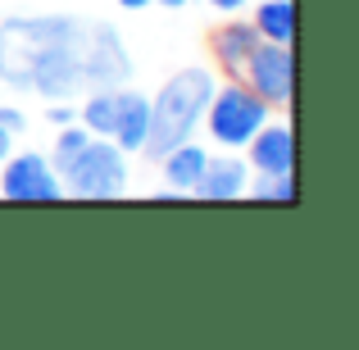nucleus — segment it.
<instances>
[{
    "label": "nucleus",
    "instance_id": "4",
    "mask_svg": "<svg viewBox=\"0 0 359 350\" xmlns=\"http://www.w3.org/2000/svg\"><path fill=\"white\" fill-rule=\"evenodd\" d=\"M128 182V164H123V150L109 137H91L82 146V155L69 164V187L87 201H114Z\"/></svg>",
    "mask_w": 359,
    "mask_h": 350
},
{
    "label": "nucleus",
    "instance_id": "14",
    "mask_svg": "<svg viewBox=\"0 0 359 350\" xmlns=\"http://www.w3.org/2000/svg\"><path fill=\"white\" fill-rule=\"evenodd\" d=\"M87 141H91V132H87V128L78 132V128L69 123V132H60V141H55V159H50L55 173H69V164L82 155V146H87Z\"/></svg>",
    "mask_w": 359,
    "mask_h": 350
},
{
    "label": "nucleus",
    "instance_id": "19",
    "mask_svg": "<svg viewBox=\"0 0 359 350\" xmlns=\"http://www.w3.org/2000/svg\"><path fill=\"white\" fill-rule=\"evenodd\" d=\"M210 5H214V9H228V14H232V9H241L245 0H210Z\"/></svg>",
    "mask_w": 359,
    "mask_h": 350
},
{
    "label": "nucleus",
    "instance_id": "1",
    "mask_svg": "<svg viewBox=\"0 0 359 350\" xmlns=\"http://www.w3.org/2000/svg\"><path fill=\"white\" fill-rule=\"evenodd\" d=\"M132 60L114 27H87L78 18H9L0 27V78L36 96L114 91L128 82Z\"/></svg>",
    "mask_w": 359,
    "mask_h": 350
},
{
    "label": "nucleus",
    "instance_id": "17",
    "mask_svg": "<svg viewBox=\"0 0 359 350\" xmlns=\"http://www.w3.org/2000/svg\"><path fill=\"white\" fill-rule=\"evenodd\" d=\"M0 128H9V132H18V128H23V114H18V109H0Z\"/></svg>",
    "mask_w": 359,
    "mask_h": 350
},
{
    "label": "nucleus",
    "instance_id": "18",
    "mask_svg": "<svg viewBox=\"0 0 359 350\" xmlns=\"http://www.w3.org/2000/svg\"><path fill=\"white\" fill-rule=\"evenodd\" d=\"M9 155H14V132H9V128H0V164H5Z\"/></svg>",
    "mask_w": 359,
    "mask_h": 350
},
{
    "label": "nucleus",
    "instance_id": "21",
    "mask_svg": "<svg viewBox=\"0 0 359 350\" xmlns=\"http://www.w3.org/2000/svg\"><path fill=\"white\" fill-rule=\"evenodd\" d=\"M159 5H168V9H182V5H187V0H159Z\"/></svg>",
    "mask_w": 359,
    "mask_h": 350
},
{
    "label": "nucleus",
    "instance_id": "9",
    "mask_svg": "<svg viewBox=\"0 0 359 350\" xmlns=\"http://www.w3.org/2000/svg\"><path fill=\"white\" fill-rule=\"evenodd\" d=\"M245 191V164L241 159H210L196 182V196L201 201H237Z\"/></svg>",
    "mask_w": 359,
    "mask_h": 350
},
{
    "label": "nucleus",
    "instance_id": "10",
    "mask_svg": "<svg viewBox=\"0 0 359 350\" xmlns=\"http://www.w3.org/2000/svg\"><path fill=\"white\" fill-rule=\"evenodd\" d=\"M255 46H259L255 23H228V27H219V32H214V60H219L232 78H241V64L250 60Z\"/></svg>",
    "mask_w": 359,
    "mask_h": 350
},
{
    "label": "nucleus",
    "instance_id": "12",
    "mask_svg": "<svg viewBox=\"0 0 359 350\" xmlns=\"http://www.w3.org/2000/svg\"><path fill=\"white\" fill-rule=\"evenodd\" d=\"M255 32H259V41L291 46V36H296V5L291 0H264L255 9Z\"/></svg>",
    "mask_w": 359,
    "mask_h": 350
},
{
    "label": "nucleus",
    "instance_id": "11",
    "mask_svg": "<svg viewBox=\"0 0 359 350\" xmlns=\"http://www.w3.org/2000/svg\"><path fill=\"white\" fill-rule=\"evenodd\" d=\"M164 159V177L173 191H196V182H201L205 164H210V155H205V146H196V141H182V146H173Z\"/></svg>",
    "mask_w": 359,
    "mask_h": 350
},
{
    "label": "nucleus",
    "instance_id": "5",
    "mask_svg": "<svg viewBox=\"0 0 359 350\" xmlns=\"http://www.w3.org/2000/svg\"><path fill=\"white\" fill-rule=\"evenodd\" d=\"M241 73L245 87L255 96H264L269 105H291V96H296V55L282 41H259L250 51V60L241 64Z\"/></svg>",
    "mask_w": 359,
    "mask_h": 350
},
{
    "label": "nucleus",
    "instance_id": "20",
    "mask_svg": "<svg viewBox=\"0 0 359 350\" xmlns=\"http://www.w3.org/2000/svg\"><path fill=\"white\" fill-rule=\"evenodd\" d=\"M118 5H123V9H146L150 0H118Z\"/></svg>",
    "mask_w": 359,
    "mask_h": 350
},
{
    "label": "nucleus",
    "instance_id": "15",
    "mask_svg": "<svg viewBox=\"0 0 359 350\" xmlns=\"http://www.w3.org/2000/svg\"><path fill=\"white\" fill-rule=\"evenodd\" d=\"M259 196H264V201H282V205H291V201H296V177H291V173L269 177V182L259 187Z\"/></svg>",
    "mask_w": 359,
    "mask_h": 350
},
{
    "label": "nucleus",
    "instance_id": "2",
    "mask_svg": "<svg viewBox=\"0 0 359 350\" xmlns=\"http://www.w3.org/2000/svg\"><path fill=\"white\" fill-rule=\"evenodd\" d=\"M214 96V78L205 69H182L177 78L164 82L155 100H150V132H146V155H168L173 146L191 141L196 123L205 119V105Z\"/></svg>",
    "mask_w": 359,
    "mask_h": 350
},
{
    "label": "nucleus",
    "instance_id": "13",
    "mask_svg": "<svg viewBox=\"0 0 359 350\" xmlns=\"http://www.w3.org/2000/svg\"><path fill=\"white\" fill-rule=\"evenodd\" d=\"M82 123L91 137H114V91H91V100L82 105Z\"/></svg>",
    "mask_w": 359,
    "mask_h": 350
},
{
    "label": "nucleus",
    "instance_id": "7",
    "mask_svg": "<svg viewBox=\"0 0 359 350\" xmlns=\"http://www.w3.org/2000/svg\"><path fill=\"white\" fill-rule=\"evenodd\" d=\"M245 146H250V164L264 177H282L296 168V137H291L287 123H264Z\"/></svg>",
    "mask_w": 359,
    "mask_h": 350
},
{
    "label": "nucleus",
    "instance_id": "8",
    "mask_svg": "<svg viewBox=\"0 0 359 350\" xmlns=\"http://www.w3.org/2000/svg\"><path fill=\"white\" fill-rule=\"evenodd\" d=\"M150 132V100L137 91H118L114 87V146L118 150H141Z\"/></svg>",
    "mask_w": 359,
    "mask_h": 350
},
{
    "label": "nucleus",
    "instance_id": "16",
    "mask_svg": "<svg viewBox=\"0 0 359 350\" xmlns=\"http://www.w3.org/2000/svg\"><path fill=\"white\" fill-rule=\"evenodd\" d=\"M73 119H78V109H73V105H64V100H55V105H50V123H55V128H69Z\"/></svg>",
    "mask_w": 359,
    "mask_h": 350
},
{
    "label": "nucleus",
    "instance_id": "6",
    "mask_svg": "<svg viewBox=\"0 0 359 350\" xmlns=\"http://www.w3.org/2000/svg\"><path fill=\"white\" fill-rule=\"evenodd\" d=\"M5 182H0V191L9 196V201H60V173L50 168V159L46 155H9L5 159Z\"/></svg>",
    "mask_w": 359,
    "mask_h": 350
},
{
    "label": "nucleus",
    "instance_id": "3",
    "mask_svg": "<svg viewBox=\"0 0 359 350\" xmlns=\"http://www.w3.org/2000/svg\"><path fill=\"white\" fill-rule=\"evenodd\" d=\"M269 100L255 96L245 82H228V87H214L210 105H205V123H210V137L228 150H241L255 132L269 123Z\"/></svg>",
    "mask_w": 359,
    "mask_h": 350
}]
</instances>
